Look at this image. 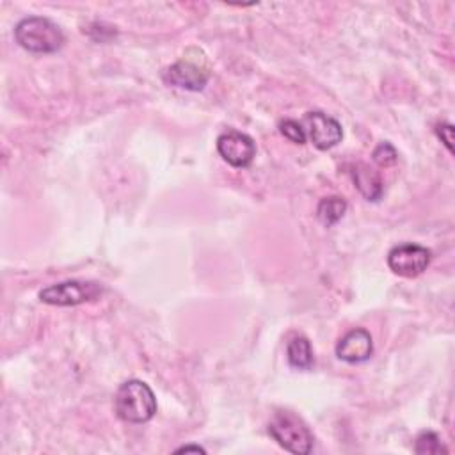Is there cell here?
I'll return each mask as SVG.
<instances>
[{
  "mask_svg": "<svg viewBox=\"0 0 455 455\" xmlns=\"http://www.w3.org/2000/svg\"><path fill=\"white\" fill-rule=\"evenodd\" d=\"M270 437L286 451L307 455L313 448V434L307 425L290 411H275L267 427Z\"/></svg>",
  "mask_w": 455,
  "mask_h": 455,
  "instance_id": "obj_3",
  "label": "cell"
},
{
  "mask_svg": "<svg viewBox=\"0 0 455 455\" xmlns=\"http://www.w3.org/2000/svg\"><path fill=\"white\" fill-rule=\"evenodd\" d=\"M371 354H373L371 334L361 327L348 331L345 336H341V339L336 345L338 359L350 364L364 363L371 357Z\"/></svg>",
  "mask_w": 455,
  "mask_h": 455,
  "instance_id": "obj_9",
  "label": "cell"
},
{
  "mask_svg": "<svg viewBox=\"0 0 455 455\" xmlns=\"http://www.w3.org/2000/svg\"><path fill=\"white\" fill-rule=\"evenodd\" d=\"M286 359L291 368L309 370L313 366V348L306 336H293L286 345Z\"/></svg>",
  "mask_w": 455,
  "mask_h": 455,
  "instance_id": "obj_11",
  "label": "cell"
},
{
  "mask_svg": "<svg viewBox=\"0 0 455 455\" xmlns=\"http://www.w3.org/2000/svg\"><path fill=\"white\" fill-rule=\"evenodd\" d=\"M347 212V201L339 196H331V197H323L318 206H316V217L318 220L325 226L331 228L334 226L338 220H341V217Z\"/></svg>",
  "mask_w": 455,
  "mask_h": 455,
  "instance_id": "obj_12",
  "label": "cell"
},
{
  "mask_svg": "<svg viewBox=\"0 0 455 455\" xmlns=\"http://www.w3.org/2000/svg\"><path fill=\"white\" fill-rule=\"evenodd\" d=\"M103 286L94 281H64L50 284L39 291V299L50 306H76L100 299Z\"/></svg>",
  "mask_w": 455,
  "mask_h": 455,
  "instance_id": "obj_4",
  "label": "cell"
},
{
  "mask_svg": "<svg viewBox=\"0 0 455 455\" xmlns=\"http://www.w3.org/2000/svg\"><path fill=\"white\" fill-rule=\"evenodd\" d=\"M164 80L187 91H201L210 80V69L204 59L183 57L164 71Z\"/></svg>",
  "mask_w": 455,
  "mask_h": 455,
  "instance_id": "obj_6",
  "label": "cell"
},
{
  "mask_svg": "<svg viewBox=\"0 0 455 455\" xmlns=\"http://www.w3.org/2000/svg\"><path fill=\"white\" fill-rule=\"evenodd\" d=\"M350 174H352L355 188L361 192L363 197H366L368 201H379L380 199V196H382V180L375 171H371L364 164H355L352 167Z\"/></svg>",
  "mask_w": 455,
  "mask_h": 455,
  "instance_id": "obj_10",
  "label": "cell"
},
{
  "mask_svg": "<svg viewBox=\"0 0 455 455\" xmlns=\"http://www.w3.org/2000/svg\"><path fill=\"white\" fill-rule=\"evenodd\" d=\"M430 249L419 243H400L393 247L387 254L389 268L402 277H416L427 270L430 265Z\"/></svg>",
  "mask_w": 455,
  "mask_h": 455,
  "instance_id": "obj_5",
  "label": "cell"
},
{
  "mask_svg": "<svg viewBox=\"0 0 455 455\" xmlns=\"http://www.w3.org/2000/svg\"><path fill=\"white\" fill-rule=\"evenodd\" d=\"M396 149L389 142H380L373 151V160L379 165H391L396 162Z\"/></svg>",
  "mask_w": 455,
  "mask_h": 455,
  "instance_id": "obj_15",
  "label": "cell"
},
{
  "mask_svg": "<svg viewBox=\"0 0 455 455\" xmlns=\"http://www.w3.org/2000/svg\"><path fill=\"white\" fill-rule=\"evenodd\" d=\"M435 135L441 139V142L448 148V151H453V126L450 123H439L435 126Z\"/></svg>",
  "mask_w": 455,
  "mask_h": 455,
  "instance_id": "obj_16",
  "label": "cell"
},
{
  "mask_svg": "<svg viewBox=\"0 0 455 455\" xmlns=\"http://www.w3.org/2000/svg\"><path fill=\"white\" fill-rule=\"evenodd\" d=\"M188 451H196V453H204L206 450L197 446V444H187V446H181L176 450V453H188Z\"/></svg>",
  "mask_w": 455,
  "mask_h": 455,
  "instance_id": "obj_17",
  "label": "cell"
},
{
  "mask_svg": "<svg viewBox=\"0 0 455 455\" xmlns=\"http://www.w3.org/2000/svg\"><path fill=\"white\" fill-rule=\"evenodd\" d=\"M14 37L23 50L32 53H53L64 44L60 27L43 16L23 18L14 28Z\"/></svg>",
  "mask_w": 455,
  "mask_h": 455,
  "instance_id": "obj_2",
  "label": "cell"
},
{
  "mask_svg": "<svg viewBox=\"0 0 455 455\" xmlns=\"http://www.w3.org/2000/svg\"><path fill=\"white\" fill-rule=\"evenodd\" d=\"M302 126H306V135H309L313 146L318 149H331L343 139L341 124L334 117L318 110L307 112Z\"/></svg>",
  "mask_w": 455,
  "mask_h": 455,
  "instance_id": "obj_8",
  "label": "cell"
},
{
  "mask_svg": "<svg viewBox=\"0 0 455 455\" xmlns=\"http://www.w3.org/2000/svg\"><path fill=\"white\" fill-rule=\"evenodd\" d=\"M116 414L133 425L149 421L156 412V398L153 389L137 379L123 382L114 396Z\"/></svg>",
  "mask_w": 455,
  "mask_h": 455,
  "instance_id": "obj_1",
  "label": "cell"
},
{
  "mask_svg": "<svg viewBox=\"0 0 455 455\" xmlns=\"http://www.w3.org/2000/svg\"><path fill=\"white\" fill-rule=\"evenodd\" d=\"M217 151L222 156V160L228 162L231 167L243 169L252 164L256 155V144L247 133L228 130L219 135Z\"/></svg>",
  "mask_w": 455,
  "mask_h": 455,
  "instance_id": "obj_7",
  "label": "cell"
},
{
  "mask_svg": "<svg viewBox=\"0 0 455 455\" xmlns=\"http://www.w3.org/2000/svg\"><path fill=\"white\" fill-rule=\"evenodd\" d=\"M414 451L419 455H437V453H446L448 450L441 443V437L435 432L425 430L414 439Z\"/></svg>",
  "mask_w": 455,
  "mask_h": 455,
  "instance_id": "obj_13",
  "label": "cell"
},
{
  "mask_svg": "<svg viewBox=\"0 0 455 455\" xmlns=\"http://www.w3.org/2000/svg\"><path fill=\"white\" fill-rule=\"evenodd\" d=\"M279 132L293 144H304L306 142V130L304 126L295 119H283L279 123Z\"/></svg>",
  "mask_w": 455,
  "mask_h": 455,
  "instance_id": "obj_14",
  "label": "cell"
}]
</instances>
